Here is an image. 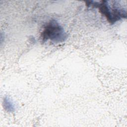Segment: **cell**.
Wrapping results in <instances>:
<instances>
[{"mask_svg":"<svg viewBox=\"0 0 127 127\" xmlns=\"http://www.w3.org/2000/svg\"><path fill=\"white\" fill-rule=\"evenodd\" d=\"M3 106L7 112H12L15 111L14 105L11 99L8 97H5L3 99Z\"/></svg>","mask_w":127,"mask_h":127,"instance_id":"cell-3","label":"cell"},{"mask_svg":"<svg viewBox=\"0 0 127 127\" xmlns=\"http://www.w3.org/2000/svg\"><path fill=\"white\" fill-rule=\"evenodd\" d=\"M101 0L100 1H88V6H92L97 8L99 12L104 15L108 21L111 24H114L122 19L127 17L126 9L122 7L118 1Z\"/></svg>","mask_w":127,"mask_h":127,"instance_id":"cell-1","label":"cell"},{"mask_svg":"<svg viewBox=\"0 0 127 127\" xmlns=\"http://www.w3.org/2000/svg\"><path fill=\"white\" fill-rule=\"evenodd\" d=\"M41 37L43 42L50 40L53 42L59 43L65 41L67 35L57 21L52 20L44 27L41 33Z\"/></svg>","mask_w":127,"mask_h":127,"instance_id":"cell-2","label":"cell"}]
</instances>
